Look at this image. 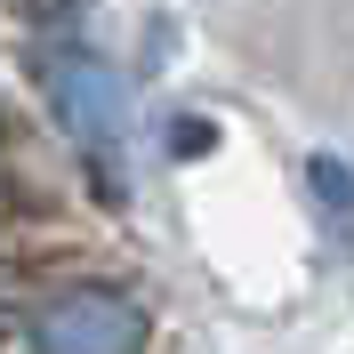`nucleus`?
I'll list each match as a JSON object with an SVG mask.
<instances>
[{
	"mask_svg": "<svg viewBox=\"0 0 354 354\" xmlns=\"http://www.w3.org/2000/svg\"><path fill=\"white\" fill-rule=\"evenodd\" d=\"M314 194H322V201H330V209H338V218H354V169H338V161H314Z\"/></svg>",
	"mask_w": 354,
	"mask_h": 354,
	"instance_id": "7ed1b4c3",
	"label": "nucleus"
},
{
	"mask_svg": "<svg viewBox=\"0 0 354 354\" xmlns=\"http://www.w3.org/2000/svg\"><path fill=\"white\" fill-rule=\"evenodd\" d=\"M48 97H57V113H65L73 137H121V121H129V97H121V73L88 65V57H65L57 65V81H48Z\"/></svg>",
	"mask_w": 354,
	"mask_h": 354,
	"instance_id": "f03ea898",
	"label": "nucleus"
},
{
	"mask_svg": "<svg viewBox=\"0 0 354 354\" xmlns=\"http://www.w3.org/2000/svg\"><path fill=\"white\" fill-rule=\"evenodd\" d=\"M145 338V314L113 290H73L41 314V346H137Z\"/></svg>",
	"mask_w": 354,
	"mask_h": 354,
	"instance_id": "f257e3e1",
	"label": "nucleus"
}]
</instances>
